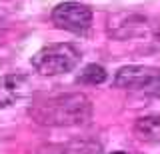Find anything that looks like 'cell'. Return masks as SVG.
Instances as JSON below:
<instances>
[{
    "mask_svg": "<svg viewBox=\"0 0 160 154\" xmlns=\"http://www.w3.org/2000/svg\"><path fill=\"white\" fill-rule=\"evenodd\" d=\"M82 54L70 42H54L32 56V68L42 76H60L78 66Z\"/></svg>",
    "mask_w": 160,
    "mask_h": 154,
    "instance_id": "7a4b0ae2",
    "label": "cell"
},
{
    "mask_svg": "<svg viewBox=\"0 0 160 154\" xmlns=\"http://www.w3.org/2000/svg\"><path fill=\"white\" fill-rule=\"evenodd\" d=\"M40 154H102L98 142L92 140H74L68 144H50L44 146Z\"/></svg>",
    "mask_w": 160,
    "mask_h": 154,
    "instance_id": "52a82bcc",
    "label": "cell"
},
{
    "mask_svg": "<svg viewBox=\"0 0 160 154\" xmlns=\"http://www.w3.org/2000/svg\"><path fill=\"white\" fill-rule=\"evenodd\" d=\"M160 76V70L154 66H140V64H128V66L118 68L114 76V86L122 90H142L146 88Z\"/></svg>",
    "mask_w": 160,
    "mask_h": 154,
    "instance_id": "277c9868",
    "label": "cell"
},
{
    "mask_svg": "<svg viewBox=\"0 0 160 154\" xmlns=\"http://www.w3.org/2000/svg\"><path fill=\"white\" fill-rule=\"evenodd\" d=\"M30 82L24 74H2L0 76V108L12 106L28 94Z\"/></svg>",
    "mask_w": 160,
    "mask_h": 154,
    "instance_id": "5b68a950",
    "label": "cell"
},
{
    "mask_svg": "<svg viewBox=\"0 0 160 154\" xmlns=\"http://www.w3.org/2000/svg\"><path fill=\"white\" fill-rule=\"evenodd\" d=\"M106 78H108V72H106V68H104V66H100V64H88V66H84V70L80 72L78 82L80 84L96 86V84L106 82Z\"/></svg>",
    "mask_w": 160,
    "mask_h": 154,
    "instance_id": "ba28073f",
    "label": "cell"
},
{
    "mask_svg": "<svg viewBox=\"0 0 160 154\" xmlns=\"http://www.w3.org/2000/svg\"><path fill=\"white\" fill-rule=\"evenodd\" d=\"M28 116L40 126L66 128L80 126L92 118V102L82 92H66L48 96L28 108Z\"/></svg>",
    "mask_w": 160,
    "mask_h": 154,
    "instance_id": "6da1fadb",
    "label": "cell"
},
{
    "mask_svg": "<svg viewBox=\"0 0 160 154\" xmlns=\"http://www.w3.org/2000/svg\"><path fill=\"white\" fill-rule=\"evenodd\" d=\"M132 132L140 142H160V114H148V116L136 118Z\"/></svg>",
    "mask_w": 160,
    "mask_h": 154,
    "instance_id": "8992f818",
    "label": "cell"
},
{
    "mask_svg": "<svg viewBox=\"0 0 160 154\" xmlns=\"http://www.w3.org/2000/svg\"><path fill=\"white\" fill-rule=\"evenodd\" d=\"M146 94H150V96H156V98H160V76L154 80L150 86L146 88Z\"/></svg>",
    "mask_w": 160,
    "mask_h": 154,
    "instance_id": "9c48e42d",
    "label": "cell"
},
{
    "mask_svg": "<svg viewBox=\"0 0 160 154\" xmlns=\"http://www.w3.org/2000/svg\"><path fill=\"white\" fill-rule=\"evenodd\" d=\"M50 18H52L56 28L74 32V34H84L92 26V10L86 4L74 2V0L60 2L58 6H54Z\"/></svg>",
    "mask_w": 160,
    "mask_h": 154,
    "instance_id": "3957f363",
    "label": "cell"
}]
</instances>
